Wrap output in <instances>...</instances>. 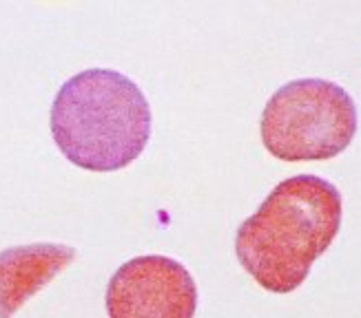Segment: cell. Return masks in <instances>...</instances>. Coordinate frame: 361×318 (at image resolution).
I'll return each instance as SVG.
<instances>
[{
    "label": "cell",
    "mask_w": 361,
    "mask_h": 318,
    "mask_svg": "<svg viewBox=\"0 0 361 318\" xmlns=\"http://www.w3.org/2000/svg\"><path fill=\"white\" fill-rule=\"evenodd\" d=\"M259 129L266 151L281 162H324L353 141L357 106L331 80H293L266 102Z\"/></svg>",
    "instance_id": "3957f363"
},
{
    "label": "cell",
    "mask_w": 361,
    "mask_h": 318,
    "mask_svg": "<svg viewBox=\"0 0 361 318\" xmlns=\"http://www.w3.org/2000/svg\"><path fill=\"white\" fill-rule=\"evenodd\" d=\"M341 193L317 174L277 184L235 236V254L257 285L295 292L341 228Z\"/></svg>",
    "instance_id": "6da1fadb"
},
{
    "label": "cell",
    "mask_w": 361,
    "mask_h": 318,
    "mask_svg": "<svg viewBox=\"0 0 361 318\" xmlns=\"http://www.w3.org/2000/svg\"><path fill=\"white\" fill-rule=\"evenodd\" d=\"M75 259L65 243H29L0 250V318H13Z\"/></svg>",
    "instance_id": "5b68a950"
},
{
    "label": "cell",
    "mask_w": 361,
    "mask_h": 318,
    "mask_svg": "<svg viewBox=\"0 0 361 318\" xmlns=\"http://www.w3.org/2000/svg\"><path fill=\"white\" fill-rule=\"evenodd\" d=\"M197 285L188 269L162 254L120 265L106 288L109 318H193Z\"/></svg>",
    "instance_id": "277c9868"
},
{
    "label": "cell",
    "mask_w": 361,
    "mask_h": 318,
    "mask_svg": "<svg viewBox=\"0 0 361 318\" xmlns=\"http://www.w3.org/2000/svg\"><path fill=\"white\" fill-rule=\"evenodd\" d=\"M151 104L131 77L87 69L69 77L51 104V135L71 164L91 172L127 168L151 139Z\"/></svg>",
    "instance_id": "7a4b0ae2"
}]
</instances>
